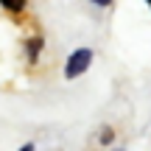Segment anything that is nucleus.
<instances>
[{
	"label": "nucleus",
	"instance_id": "f257e3e1",
	"mask_svg": "<svg viewBox=\"0 0 151 151\" xmlns=\"http://www.w3.org/2000/svg\"><path fill=\"white\" fill-rule=\"evenodd\" d=\"M90 59H92V50H87V48L76 50V53L70 56V62H67V67H65V76H67V78H76V76H81L87 67H90Z\"/></svg>",
	"mask_w": 151,
	"mask_h": 151
},
{
	"label": "nucleus",
	"instance_id": "f03ea898",
	"mask_svg": "<svg viewBox=\"0 0 151 151\" xmlns=\"http://www.w3.org/2000/svg\"><path fill=\"white\" fill-rule=\"evenodd\" d=\"M0 3H3L9 11H20L22 6H25V0H0Z\"/></svg>",
	"mask_w": 151,
	"mask_h": 151
},
{
	"label": "nucleus",
	"instance_id": "7ed1b4c3",
	"mask_svg": "<svg viewBox=\"0 0 151 151\" xmlns=\"http://www.w3.org/2000/svg\"><path fill=\"white\" fill-rule=\"evenodd\" d=\"M37 50H42V39H31V45H28V56H31V59H34V56H37Z\"/></svg>",
	"mask_w": 151,
	"mask_h": 151
},
{
	"label": "nucleus",
	"instance_id": "20e7f679",
	"mask_svg": "<svg viewBox=\"0 0 151 151\" xmlns=\"http://www.w3.org/2000/svg\"><path fill=\"white\" fill-rule=\"evenodd\" d=\"M95 3H101V6H106V3H112V0H95Z\"/></svg>",
	"mask_w": 151,
	"mask_h": 151
},
{
	"label": "nucleus",
	"instance_id": "39448f33",
	"mask_svg": "<svg viewBox=\"0 0 151 151\" xmlns=\"http://www.w3.org/2000/svg\"><path fill=\"white\" fill-rule=\"evenodd\" d=\"M148 3H151V0H148Z\"/></svg>",
	"mask_w": 151,
	"mask_h": 151
}]
</instances>
